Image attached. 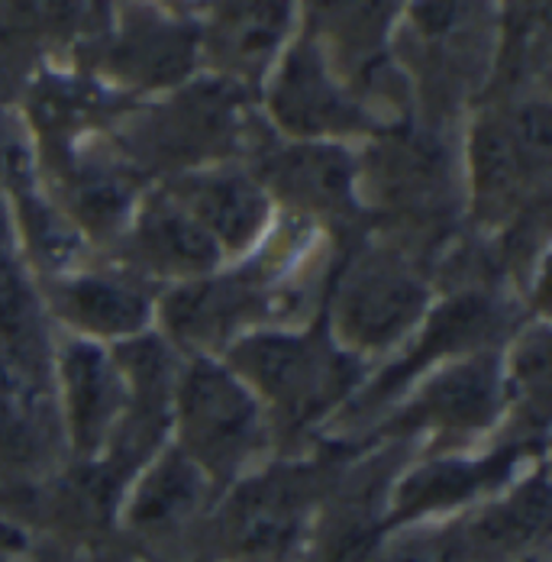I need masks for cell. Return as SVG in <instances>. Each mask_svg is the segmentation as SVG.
I'll use <instances>...</instances> for the list:
<instances>
[{
	"instance_id": "1",
	"label": "cell",
	"mask_w": 552,
	"mask_h": 562,
	"mask_svg": "<svg viewBox=\"0 0 552 562\" xmlns=\"http://www.w3.org/2000/svg\"><path fill=\"white\" fill-rule=\"evenodd\" d=\"M181 411L191 450L214 469L239 462V456L249 450L256 437V407L243 389L217 369L201 366L194 369V375H188Z\"/></svg>"
},
{
	"instance_id": "2",
	"label": "cell",
	"mask_w": 552,
	"mask_h": 562,
	"mask_svg": "<svg viewBox=\"0 0 552 562\" xmlns=\"http://www.w3.org/2000/svg\"><path fill=\"white\" fill-rule=\"evenodd\" d=\"M239 366L249 369L266 392L294 414L317 411L346 379L336 356L294 339H256L239 349Z\"/></svg>"
},
{
	"instance_id": "3",
	"label": "cell",
	"mask_w": 552,
	"mask_h": 562,
	"mask_svg": "<svg viewBox=\"0 0 552 562\" xmlns=\"http://www.w3.org/2000/svg\"><path fill=\"white\" fill-rule=\"evenodd\" d=\"M420 307V291L394 272H369L342 301V324L362 342L394 337Z\"/></svg>"
},
{
	"instance_id": "4",
	"label": "cell",
	"mask_w": 552,
	"mask_h": 562,
	"mask_svg": "<svg viewBox=\"0 0 552 562\" xmlns=\"http://www.w3.org/2000/svg\"><path fill=\"white\" fill-rule=\"evenodd\" d=\"M65 382L68 404L75 420V437L81 450H94L98 440L108 434L113 411H116V375L108 359L91 346H71L65 356Z\"/></svg>"
},
{
	"instance_id": "5",
	"label": "cell",
	"mask_w": 552,
	"mask_h": 562,
	"mask_svg": "<svg viewBox=\"0 0 552 562\" xmlns=\"http://www.w3.org/2000/svg\"><path fill=\"white\" fill-rule=\"evenodd\" d=\"M262 198L246 181H211L194 194V214L204 229L221 233L226 243H246L262 221Z\"/></svg>"
},
{
	"instance_id": "6",
	"label": "cell",
	"mask_w": 552,
	"mask_h": 562,
	"mask_svg": "<svg viewBox=\"0 0 552 562\" xmlns=\"http://www.w3.org/2000/svg\"><path fill=\"white\" fill-rule=\"evenodd\" d=\"M68 311L75 321H81L91 330L101 334H123L143 324L146 304L139 294L111 284V281H78L68 288Z\"/></svg>"
},
{
	"instance_id": "7",
	"label": "cell",
	"mask_w": 552,
	"mask_h": 562,
	"mask_svg": "<svg viewBox=\"0 0 552 562\" xmlns=\"http://www.w3.org/2000/svg\"><path fill=\"white\" fill-rule=\"evenodd\" d=\"M146 246L156 259L178 269H207L217 259L214 236L181 214H159L146 221Z\"/></svg>"
},
{
	"instance_id": "8",
	"label": "cell",
	"mask_w": 552,
	"mask_h": 562,
	"mask_svg": "<svg viewBox=\"0 0 552 562\" xmlns=\"http://www.w3.org/2000/svg\"><path fill=\"white\" fill-rule=\"evenodd\" d=\"M0 334L13 346L16 359H33L36 339H40V324L33 301L26 294V284L16 276L7 249H3V233H0Z\"/></svg>"
},
{
	"instance_id": "9",
	"label": "cell",
	"mask_w": 552,
	"mask_h": 562,
	"mask_svg": "<svg viewBox=\"0 0 552 562\" xmlns=\"http://www.w3.org/2000/svg\"><path fill=\"white\" fill-rule=\"evenodd\" d=\"M430 411L442 424H482L492 414V372L472 366L449 375L430 397Z\"/></svg>"
},
{
	"instance_id": "10",
	"label": "cell",
	"mask_w": 552,
	"mask_h": 562,
	"mask_svg": "<svg viewBox=\"0 0 552 562\" xmlns=\"http://www.w3.org/2000/svg\"><path fill=\"white\" fill-rule=\"evenodd\" d=\"M194 492H198L194 469L188 462H181V459H168V465H162L149 479L143 498L136 502L139 517H146V520H153V517L162 520L166 517L168 520V517L181 514L184 507L194 505Z\"/></svg>"
},
{
	"instance_id": "11",
	"label": "cell",
	"mask_w": 552,
	"mask_h": 562,
	"mask_svg": "<svg viewBox=\"0 0 552 562\" xmlns=\"http://www.w3.org/2000/svg\"><path fill=\"white\" fill-rule=\"evenodd\" d=\"M33 452V434L23 411L0 392V462H23Z\"/></svg>"
},
{
	"instance_id": "12",
	"label": "cell",
	"mask_w": 552,
	"mask_h": 562,
	"mask_svg": "<svg viewBox=\"0 0 552 562\" xmlns=\"http://www.w3.org/2000/svg\"><path fill=\"white\" fill-rule=\"evenodd\" d=\"M294 78H297V75H294ZM294 88H297V91H304V94H317V81H311V85H307V81H301V78H297V81H294ZM307 104H311L314 113H317V98H314V101H307ZM307 104H301V111H307ZM330 108H333V98H320V113H324V116H330Z\"/></svg>"
}]
</instances>
